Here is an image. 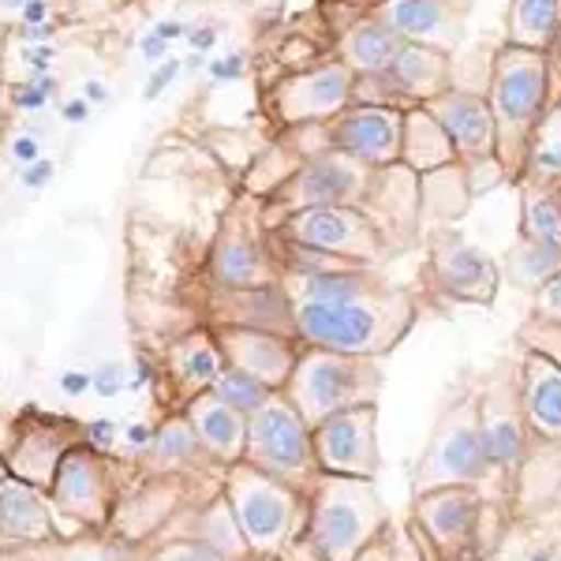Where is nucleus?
<instances>
[{"instance_id":"nucleus-1","label":"nucleus","mask_w":561,"mask_h":561,"mask_svg":"<svg viewBox=\"0 0 561 561\" xmlns=\"http://www.w3.org/2000/svg\"><path fill=\"white\" fill-rule=\"evenodd\" d=\"M486 108L494 121L497 161L502 173L520 176L536 147V131L547 116L550 98V71L547 53L517 49V45H497L491 57V76H486Z\"/></svg>"},{"instance_id":"nucleus-2","label":"nucleus","mask_w":561,"mask_h":561,"mask_svg":"<svg viewBox=\"0 0 561 561\" xmlns=\"http://www.w3.org/2000/svg\"><path fill=\"white\" fill-rule=\"evenodd\" d=\"M352 83L356 76L337 57L288 68L266 90V116L285 131L319 128L352 105Z\"/></svg>"},{"instance_id":"nucleus-3","label":"nucleus","mask_w":561,"mask_h":561,"mask_svg":"<svg viewBox=\"0 0 561 561\" xmlns=\"http://www.w3.org/2000/svg\"><path fill=\"white\" fill-rule=\"evenodd\" d=\"M378 169L359 165L356 158L330 150L322 142V150L307 153L293 173L277 184V192L270 195V210L296 214V210H319V206H359L370 195Z\"/></svg>"},{"instance_id":"nucleus-4","label":"nucleus","mask_w":561,"mask_h":561,"mask_svg":"<svg viewBox=\"0 0 561 561\" xmlns=\"http://www.w3.org/2000/svg\"><path fill=\"white\" fill-rule=\"evenodd\" d=\"M454 57L427 45H401L393 65L378 76H356L352 83V105H386V108H415L454 87Z\"/></svg>"},{"instance_id":"nucleus-5","label":"nucleus","mask_w":561,"mask_h":561,"mask_svg":"<svg viewBox=\"0 0 561 561\" xmlns=\"http://www.w3.org/2000/svg\"><path fill=\"white\" fill-rule=\"evenodd\" d=\"M341 4L389 26L401 42L427 45V49L454 57L465 42L476 0H364V4L341 0Z\"/></svg>"},{"instance_id":"nucleus-6","label":"nucleus","mask_w":561,"mask_h":561,"mask_svg":"<svg viewBox=\"0 0 561 561\" xmlns=\"http://www.w3.org/2000/svg\"><path fill=\"white\" fill-rule=\"evenodd\" d=\"M280 240L345 262H375L382 255V229L359 206H319V210L288 214L280 221Z\"/></svg>"},{"instance_id":"nucleus-7","label":"nucleus","mask_w":561,"mask_h":561,"mask_svg":"<svg viewBox=\"0 0 561 561\" xmlns=\"http://www.w3.org/2000/svg\"><path fill=\"white\" fill-rule=\"evenodd\" d=\"M427 113L442 124L449 147L457 153V165H465L468 176H479L486 169L502 173V161H497V139H494V121L491 108H486V98L479 90L468 87H449L446 94L431 98Z\"/></svg>"},{"instance_id":"nucleus-8","label":"nucleus","mask_w":561,"mask_h":561,"mask_svg":"<svg viewBox=\"0 0 561 561\" xmlns=\"http://www.w3.org/2000/svg\"><path fill=\"white\" fill-rule=\"evenodd\" d=\"M401 108L386 105H348L333 121L319 124L330 150L356 158L367 169H389L401 161Z\"/></svg>"},{"instance_id":"nucleus-9","label":"nucleus","mask_w":561,"mask_h":561,"mask_svg":"<svg viewBox=\"0 0 561 561\" xmlns=\"http://www.w3.org/2000/svg\"><path fill=\"white\" fill-rule=\"evenodd\" d=\"M229 505L248 547L274 550L285 539L293 502L277 486L274 476H262L255 468H237V476L229 479Z\"/></svg>"},{"instance_id":"nucleus-10","label":"nucleus","mask_w":561,"mask_h":561,"mask_svg":"<svg viewBox=\"0 0 561 561\" xmlns=\"http://www.w3.org/2000/svg\"><path fill=\"white\" fill-rule=\"evenodd\" d=\"M243 454L251 457V465H259L262 476L304 472L311 465V442L304 434V420L270 397L248 420V446H243Z\"/></svg>"},{"instance_id":"nucleus-11","label":"nucleus","mask_w":561,"mask_h":561,"mask_svg":"<svg viewBox=\"0 0 561 561\" xmlns=\"http://www.w3.org/2000/svg\"><path fill=\"white\" fill-rule=\"evenodd\" d=\"M296 333L325 352H367L378 341L382 319L375 307L359 304H296Z\"/></svg>"},{"instance_id":"nucleus-12","label":"nucleus","mask_w":561,"mask_h":561,"mask_svg":"<svg viewBox=\"0 0 561 561\" xmlns=\"http://www.w3.org/2000/svg\"><path fill=\"white\" fill-rule=\"evenodd\" d=\"M333 8L345 12V20H330V57H337L352 76H378L393 65V57L401 53V38H397L389 26L367 20V15L352 12L337 0Z\"/></svg>"},{"instance_id":"nucleus-13","label":"nucleus","mask_w":561,"mask_h":561,"mask_svg":"<svg viewBox=\"0 0 561 561\" xmlns=\"http://www.w3.org/2000/svg\"><path fill=\"white\" fill-rule=\"evenodd\" d=\"M520 270L542 280L561 270V195L550 192V184H539L524 198Z\"/></svg>"},{"instance_id":"nucleus-14","label":"nucleus","mask_w":561,"mask_h":561,"mask_svg":"<svg viewBox=\"0 0 561 561\" xmlns=\"http://www.w3.org/2000/svg\"><path fill=\"white\" fill-rule=\"evenodd\" d=\"M53 497L65 513H76L83 520L105 517V468L94 449H68L57 465Z\"/></svg>"},{"instance_id":"nucleus-15","label":"nucleus","mask_w":561,"mask_h":561,"mask_svg":"<svg viewBox=\"0 0 561 561\" xmlns=\"http://www.w3.org/2000/svg\"><path fill=\"white\" fill-rule=\"evenodd\" d=\"M210 274L221 288L229 293H243V288H266L270 285V259L262 251V243L251 237L248 229H237L232 221H225L221 237L214 243L210 255Z\"/></svg>"},{"instance_id":"nucleus-16","label":"nucleus","mask_w":561,"mask_h":561,"mask_svg":"<svg viewBox=\"0 0 561 561\" xmlns=\"http://www.w3.org/2000/svg\"><path fill=\"white\" fill-rule=\"evenodd\" d=\"M314 449L319 460L333 472H352L367 476L370 468V420L359 412H337L325 415L314 434Z\"/></svg>"},{"instance_id":"nucleus-17","label":"nucleus","mask_w":561,"mask_h":561,"mask_svg":"<svg viewBox=\"0 0 561 561\" xmlns=\"http://www.w3.org/2000/svg\"><path fill=\"white\" fill-rule=\"evenodd\" d=\"M397 165H404L409 173H449V169L457 165V153L449 147L446 131H442V124L434 121L423 105L415 108H404L401 116V161Z\"/></svg>"},{"instance_id":"nucleus-18","label":"nucleus","mask_w":561,"mask_h":561,"mask_svg":"<svg viewBox=\"0 0 561 561\" xmlns=\"http://www.w3.org/2000/svg\"><path fill=\"white\" fill-rule=\"evenodd\" d=\"M296 382H300L304 415H322L325 420V415L345 412V404L356 397L359 375L337 356H314L300 367Z\"/></svg>"},{"instance_id":"nucleus-19","label":"nucleus","mask_w":561,"mask_h":561,"mask_svg":"<svg viewBox=\"0 0 561 561\" xmlns=\"http://www.w3.org/2000/svg\"><path fill=\"white\" fill-rule=\"evenodd\" d=\"M187 423H192L198 446L210 457L217 460L243 457V446H248V420L232 412L229 404L217 401L210 389L192 397V404H187Z\"/></svg>"},{"instance_id":"nucleus-20","label":"nucleus","mask_w":561,"mask_h":561,"mask_svg":"<svg viewBox=\"0 0 561 561\" xmlns=\"http://www.w3.org/2000/svg\"><path fill=\"white\" fill-rule=\"evenodd\" d=\"M434 266H438L442 288H449V293H457V296H468V300H479V296L486 300L497 288L494 262L460 237H446L438 243Z\"/></svg>"},{"instance_id":"nucleus-21","label":"nucleus","mask_w":561,"mask_h":561,"mask_svg":"<svg viewBox=\"0 0 561 561\" xmlns=\"http://www.w3.org/2000/svg\"><path fill=\"white\" fill-rule=\"evenodd\" d=\"M0 536L23 539V542H45L53 539V517L42 494L23 479H4L0 483Z\"/></svg>"},{"instance_id":"nucleus-22","label":"nucleus","mask_w":561,"mask_h":561,"mask_svg":"<svg viewBox=\"0 0 561 561\" xmlns=\"http://www.w3.org/2000/svg\"><path fill=\"white\" fill-rule=\"evenodd\" d=\"M561 31V0H513L505 15V45L547 53Z\"/></svg>"},{"instance_id":"nucleus-23","label":"nucleus","mask_w":561,"mask_h":561,"mask_svg":"<svg viewBox=\"0 0 561 561\" xmlns=\"http://www.w3.org/2000/svg\"><path fill=\"white\" fill-rule=\"evenodd\" d=\"M314 539L330 558L345 561L352 550L364 539V517H359V505L352 494H333L322 497L319 513H314Z\"/></svg>"},{"instance_id":"nucleus-24","label":"nucleus","mask_w":561,"mask_h":561,"mask_svg":"<svg viewBox=\"0 0 561 561\" xmlns=\"http://www.w3.org/2000/svg\"><path fill=\"white\" fill-rule=\"evenodd\" d=\"M217 345L232 356V367L248 370V375H255L259 382H266V386H277V378L285 375V367H288L285 348H280L277 341H270L266 333L221 330L217 333Z\"/></svg>"},{"instance_id":"nucleus-25","label":"nucleus","mask_w":561,"mask_h":561,"mask_svg":"<svg viewBox=\"0 0 561 561\" xmlns=\"http://www.w3.org/2000/svg\"><path fill=\"white\" fill-rule=\"evenodd\" d=\"M296 288V304H359L370 288L364 270H319V274H288Z\"/></svg>"},{"instance_id":"nucleus-26","label":"nucleus","mask_w":561,"mask_h":561,"mask_svg":"<svg viewBox=\"0 0 561 561\" xmlns=\"http://www.w3.org/2000/svg\"><path fill=\"white\" fill-rule=\"evenodd\" d=\"M225 370L221 359V345L210 337V333H192L187 341H180L173 348V375L176 382H184L195 393H206L214 389L217 375Z\"/></svg>"},{"instance_id":"nucleus-27","label":"nucleus","mask_w":561,"mask_h":561,"mask_svg":"<svg viewBox=\"0 0 561 561\" xmlns=\"http://www.w3.org/2000/svg\"><path fill=\"white\" fill-rule=\"evenodd\" d=\"M520 176H531L536 184H558L561 180V102H554L542 116L536 131V147Z\"/></svg>"},{"instance_id":"nucleus-28","label":"nucleus","mask_w":561,"mask_h":561,"mask_svg":"<svg viewBox=\"0 0 561 561\" xmlns=\"http://www.w3.org/2000/svg\"><path fill=\"white\" fill-rule=\"evenodd\" d=\"M192 539L206 542V547H210L221 561H237L243 550H248V539H243L240 524H237V517H232V505L225 502V497L203 513V524H198V531Z\"/></svg>"},{"instance_id":"nucleus-29","label":"nucleus","mask_w":561,"mask_h":561,"mask_svg":"<svg viewBox=\"0 0 561 561\" xmlns=\"http://www.w3.org/2000/svg\"><path fill=\"white\" fill-rule=\"evenodd\" d=\"M210 393L217 397L221 404H229L232 412L243 415V420H251L262 404L270 401V386L266 382H259L255 375H248V370H240V367H225L221 375H217V382Z\"/></svg>"},{"instance_id":"nucleus-30","label":"nucleus","mask_w":561,"mask_h":561,"mask_svg":"<svg viewBox=\"0 0 561 561\" xmlns=\"http://www.w3.org/2000/svg\"><path fill=\"white\" fill-rule=\"evenodd\" d=\"M198 438L192 431L187 420H169L161 431H153L150 438V460L153 465H165V468H176V465H192L198 457Z\"/></svg>"},{"instance_id":"nucleus-31","label":"nucleus","mask_w":561,"mask_h":561,"mask_svg":"<svg viewBox=\"0 0 561 561\" xmlns=\"http://www.w3.org/2000/svg\"><path fill=\"white\" fill-rule=\"evenodd\" d=\"M71 20V0H0V34L15 23Z\"/></svg>"},{"instance_id":"nucleus-32","label":"nucleus","mask_w":561,"mask_h":561,"mask_svg":"<svg viewBox=\"0 0 561 561\" xmlns=\"http://www.w3.org/2000/svg\"><path fill=\"white\" fill-rule=\"evenodd\" d=\"M483 442H479V434L476 431H457L454 438L442 446V457H438V465L446 468V472H454V476H476L479 468H483Z\"/></svg>"},{"instance_id":"nucleus-33","label":"nucleus","mask_w":561,"mask_h":561,"mask_svg":"<svg viewBox=\"0 0 561 561\" xmlns=\"http://www.w3.org/2000/svg\"><path fill=\"white\" fill-rule=\"evenodd\" d=\"M531 412L542 427H561V378L558 375H542L531 382Z\"/></svg>"},{"instance_id":"nucleus-34","label":"nucleus","mask_w":561,"mask_h":561,"mask_svg":"<svg viewBox=\"0 0 561 561\" xmlns=\"http://www.w3.org/2000/svg\"><path fill=\"white\" fill-rule=\"evenodd\" d=\"M479 442H483L486 460H497V465H505V460H513L520 454V434H517V427H513L510 420L491 423V427L479 434Z\"/></svg>"},{"instance_id":"nucleus-35","label":"nucleus","mask_w":561,"mask_h":561,"mask_svg":"<svg viewBox=\"0 0 561 561\" xmlns=\"http://www.w3.org/2000/svg\"><path fill=\"white\" fill-rule=\"evenodd\" d=\"M124 386H128V370H124V364H102L94 375H90V389H94L98 397H116Z\"/></svg>"},{"instance_id":"nucleus-36","label":"nucleus","mask_w":561,"mask_h":561,"mask_svg":"<svg viewBox=\"0 0 561 561\" xmlns=\"http://www.w3.org/2000/svg\"><path fill=\"white\" fill-rule=\"evenodd\" d=\"M153 561H221L214 554L206 542H198V539H184V542H173V547H165Z\"/></svg>"},{"instance_id":"nucleus-37","label":"nucleus","mask_w":561,"mask_h":561,"mask_svg":"<svg viewBox=\"0 0 561 561\" xmlns=\"http://www.w3.org/2000/svg\"><path fill=\"white\" fill-rule=\"evenodd\" d=\"M124 4H131V0H71V23L98 20V15H113V12H121Z\"/></svg>"},{"instance_id":"nucleus-38","label":"nucleus","mask_w":561,"mask_h":561,"mask_svg":"<svg viewBox=\"0 0 561 561\" xmlns=\"http://www.w3.org/2000/svg\"><path fill=\"white\" fill-rule=\"evenodd\" d=\"M87 446L94 449V454H108V449L116 446V423H108V420H90V423H87Z\"/></svg>"},{"instance_id":"nucleus-39","label":"nucleus","mask_w":561,"mask_h":561,"mask_svg":"<svg viewBox=\"0 0 561 561\" xmlns=\"http://www.w3.org/2000/svg\"><path fill=\"white\" fill-rule=\"evenodd\" d=\"M547 71H550V98H547V108H550L554 102H561V31L554 45L547 49Z\"/></svg>"},{"instance_id":"nucleus-40","label":"nucleus","mask_w":561,"mask_h":561,"mask_svg":"<svg viewBox=\"0 0 561 561\" xmlns=\"http://www.w3.org/2000/svg\"><path fill=\"white\" fill-rule=\"evenodd\" d=\"M60 389H65L68 397L87 393V389H90V375H83V370H65V375H60Z\"/></svg>"},{"instance_id":"nucleus-41","label":"nucleus","mask_w":561,"mask_h":561,"mask_svg":"<svg viewBox=\"0 0 561 561\" xmlns=\"http://www.w3.org/2000/svg\"><path fill=\"white\" fill-rule=\"evenodd\" d=\"M542 300H547V307L561 311V270L554 277H547V285H542Z\"/></svg>"},{"instance_id":"nucleus-42","label":"nucleus","mask_w":561,"mask_h":561,"mask_svg":"<svg viewBox=\"0 0 561 561\" xmlns=\"http://www.w3.org/2000/svg\"><path fill=\"white\" fill-rule=\"evenodd\" d=\"M150 438H153V431H150V427H142V423H135V427H128V442H131V446H150Z\"/></svg>"},{"instance_id":"nucleus-43","label":"nucleus","mask_w":561,"mask_h":561,"mask_svg":"<svg viewBox=\"0 0 561 561\" xmlns=\"http://www.w3.org/2000/svg\"><path fill=\"white\" fill-rule=\"evenodd\" d=\"M150 382V367L147 364H139V367H135V378H131V389H142V386H147Z\"/></svg>"},{"instance_id":"nucleus-44","label":"nucleus","mask_w":561,"mask_h":561,"mask_svg":"<svg viewBox=\"0 0 561 561\" xmlns=\"http://www.w3.org/2000/svg\"><path fill=\"white\" fill-rule=\"evenodd\" d=\"M45 180H49V165H38L26 173V184H45Z\"/></svg>"},{"instance_id":"nucleus-45","label":"nucleus","mask_w":561,"mask_h":561,"mask_svg":"<svg viewBox=\"0 0 561 561\" xmlns=\"http://www.w3.org/2000/svg\"><path fill=\"white\" fill-rule=\"evenodd\" d=\"M359 561H393V558H386L382 550H370V554H364V558H359Z\"/></svg>"},{"instance_id":"nucleus-46","label":"nucleus","mask_w":561,"mask_h":561,"mask_svg":"<svg viewBox=\"0 0 561 561\" xmlns=\"http://www.w3.org/2000/svg\"><path fill=\"white\" fill-rule=\"evenodd\" d=\"M352 4H364V0H352Z\"/></svg>"},{"instance_id":"nucleus-47","label":"nucleus","mask_w":561,"mask_h":561,"mask_svg":"<svg viewBox=\"0 0 561 561\" xmlns=\"http://www.w3.org/2000/svg\"><path fill=\"white\" fill-rule=\"evenodd\" d=\"M536 561H547V558H536Z\"/></svg>"},{"instance_id":"nucleus-48","label":"nucleus","mask_w":561,"mask_h":561,"mask_svg":"<svg viewBox=\"0 0 561 561\" xmlns=\"http://www.w3.org/2000/svg\"><path fill=\"white\" fill-rule=\"evenodd\" d=\"M404 561H412V558H404Z\"/></svg>"},{"instance_id":"nucleus-49","label":"nucleus","mask_w":561,"mask_h":561,"mask_svg":"<svg viewBox=\"0 0 561 561\" xmlns=\"http://www.w3.org/2000/svg\"><path fill=\"white\" fill-rule=\"evenodd\" d=\"M558 184H561V180H558Z\"/></svg>"}]
</instances>
